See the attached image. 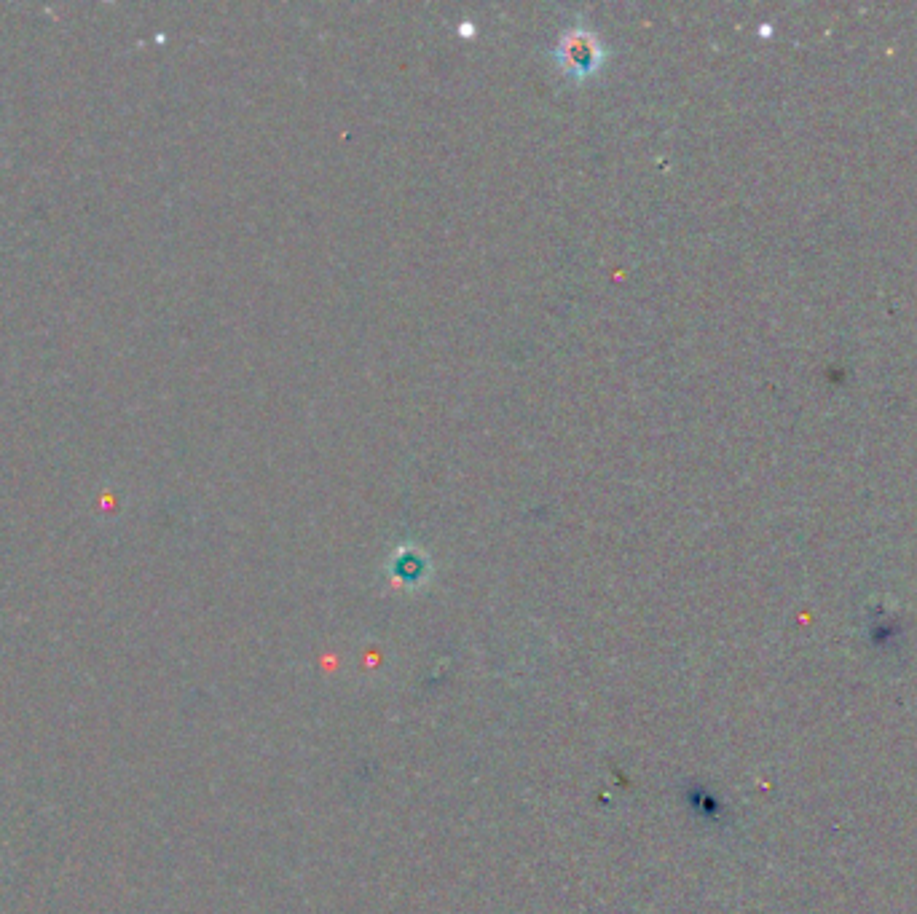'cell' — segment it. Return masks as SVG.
<instances>
[{
	"instance_id": "6da1fadb",
	"label": "cell",
	"mask_w": 917,
	"mask_h": 914,
	"mask_svg": "<svg viewBox=\"0 0 917 914\" xmlns=\"http://www.w3.org/2000/svg\"><path fill=\"white\" fill-rule=\"evenodd\" d=\"M556 59L566 76L588 78L593 76L601 62H604V49L590 30L585 27H572L569 33L561 35L556 46Z\"/></svg>"
}]
</instances>
